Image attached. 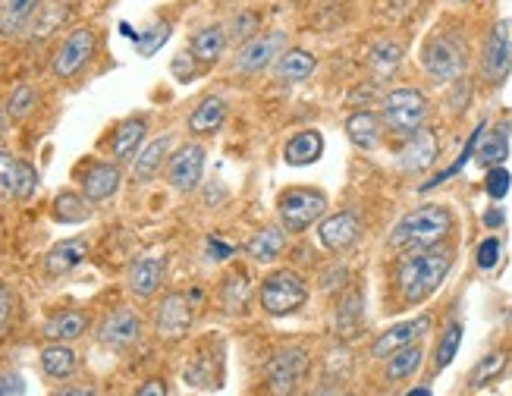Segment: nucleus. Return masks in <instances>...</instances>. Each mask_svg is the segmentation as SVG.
<instances>
[{
	"mask_svg": "<svg viewBox=\"0 0 512 396\" xmlns=\"http://www.w3.org/2000/svg\"><path fill=\"white\" fill-rule=\"evenodd\" d=\"M453 261H456V252L450 246H431V249H415V252H406L396 264V293L406 305H421L428 302L447 274L453 271Z\"/></svg>",
	"mask_w": 512,
	"mask_h": 396,
	"instance_id": "obj_1",
	"label": "nucleus"
},
{
	"mask_svg": "<svg viewBox=\"0 0 512 396\" xmlns=\"http://www.w3.org/2000/svg\"><path fill=\"white\" fill-rule=\"evenodd\" d=\"M453 233V214L443 205H421L409 214H403L393 224L387 246L396 252H415V249H431L440 246L443 239Z\"/></svg>",
	"mask_w": 512,
	"mask_h": 396,
	"instance_id": "obj_2",
	"label": "nucleus"
},
{
	"mask_svg": "<svg viewBox=\"0 0 512 396\" xmlns=\"http://www.w3.org/2000/svg\"><path fill=\"white\" fill-rule=\"evenodd\" d=\"M469 66V41L456 26H437L421 44V70L437 85H453Z\"/></svg>",
	"mask_w": 512,
	"mask_h": 396,
	"instance_id": "obj_3",
	"label": "nucleus"
},
{
	"mask_svg": "<svg viewBox=\"0 0 512 396\" xmlns=\"http://www.w3.org/2000/svg\"><path fill=\"white\" fill-rule=\"evenodd\" d=\"M98 41H101L98 26H92V22H76V26L57 41V48L51 54V76L57 82L79 79L98 57Z\"/></svg>",
	"mask_w": 512,
	"mask_h": 396,
	"instance_id": "obj_4",
	"label": "nucleus"
},
{
	"mask_svg": "<svg viewBox=\"0 0 512 396\" xmlns=\"http://www.w3.org/2000/svg\"><path fill=\"white\" fill-rule=\"evenodd\" d=\"M428 95L421 92V88H412V85H403V88H393L381 98V120H384V129L393 132L399 139H409L415 136L418 129H425L428 123Z\"/></svg>",
	"mask_w": 512,
	"mask_h": 396,
	"instance_id": "obj_5",
	"label": "nucleus"
},
{
	"mask_svg": "<svg viewBox=\"0 0 512 396\" xmlns=\"http://www.w3.org/2000/svg\"><path fill=\"white\" fill-rule=\"evenodd\" d=\"M305 302H308V283L293 268L271 271L258 286V305H261V312L271 318L296 315Z\"/></svg>",
	"mask_w": 512,
	"mask_h": 396,
	"instance_id": "obj_6",
	"label": "nucleus"
},
{
	"mask_svg": "<svg viewBox=\"0 0 512 396\" xmlns=\"http://www.w3.org/2000/svg\"><path fill=\"white\" fill-rule=\"evenodd\" d=\"M327 214V195L315 186H289L277 198V220L286 233H305Z\"/></svg>",
	"mask_w": 512,
	"mask_h": 396,
	"instance_id": "obj_7",
	"label": "nucleus"
},
{
	"mask_svg": "<svg viewBox=\"0 0 512 396\" xmlns=\"http://www.w3.org/2000/svg\"><path fill=\"white\" fill-rule=\"evenodd\" d=\"M311 371V352L305 346H280L264 368L271 396H296Z\"/></svg>",
	"mask_w": 512,
	"mask_h": 396,
	"instance_id": "obj_8",
	"label": "nucleus"
},
{
	"mask_svg": "<svg viewBox=\"0 0 512 396\" xmlns=\"http://www.w3.org/2000/svg\"><path fill=\"white\" fill-rule=\"evenodd\" d=\"M286 32L283 29H264L258 32L255 38L242 41L233 60H230V70L239 73V76H258V73H267L271 66L277 63V57L289 48L286 44Z\"/></svg>",
	"mask_w": 512,
	"mask_h": 396,
	"instance_id": "obj_9",
	"label": "nucleus"
},
{
	"mask_svg": "<svg viewBox=\"0 0 512 396\" xmlns=\"http://www.w3.org/2000/svg\"><path fill=\"white\" fill-rule=\"evenodd\" d=\"M205 161L208 151L202 142H186L167 158V186L180 195H192L205 180Z\"/></svg>",
	"mask_w": 512,
	"mask_h": 396,
	"instance_id": "obj_10",
	"label": "nucleus"
},
{
	"mask_svg": "<svg viewBox=\"0 0 512 396\" xmlns=\"http://www.w3.org/2000/svg\"><path fill=\"white\" fill-rule=\"evenodd\" d=\"M512 73V19H497L481 48V79L500 85Z\"/></svg>",
	"mask_w": 512,
	"mask_h": 396,
	"instance_id": "obj_11",
	"label": "nucleus"
},
{
	"mask_svg": "<svg viewBox=\"0 0 512 396\" xmlns=\"http://www.w3.org/2000/svg\"><path fill=\"white\" fill-rule=\"evenodd\" d=\"M192 321H195V308H192V299L189 293H164L161 302L154 305V334L161 340H183L189 330H192Z\"/></svg>",
	"mask_w": 512,
	"mask_h": 396,
	"instance_id": "obj_12",
	"label": "nucleus"
},
{
	"mask_svg": "<svg viewBox=\"0 0 512 396\" xmlns=\"http://www.w3.org/2000/svg\"><path fill=\"white\" fill-rule=\"evenodd\" d=\"M139 337H142V318L129 305L110 308L98 324V343L107 349H129L139 343Z\"/></svg>",
	"mask_w": 512,
	"mask_h": 396,
	"instance_id": "obj_13",
	"label": "nucleus"
},
{
	"mask_svg": "<svg viewBox=\"0 0 512 396\" xmlns=\"http://www.w3.org/2000/svg\"><path fill=\"white\" fill-rule=\"evenodd\" d=\"M123 186V170L117 161H88L79 170V192L92 205H101L107 198H114Z\"/></svg>",
	"mask_w": 512,
	"mask_h": 396,
	"instance_id": "obj_14",
	"label": "nucleus"
},
{
	"mask_svg": "<svg viewBox=\"0 0 512 396\" xmlns=\"http://www.w3.org/2000/svg\"><path fill=\"white\" fill-rule=\"evenodd\" d=\"M167 268H170L167 255H142V258H136L126 268V290L136 299L158 296V290L164 286V277H167Z\"/></svg>",
	"mask_w": 512,
	"mask_h": 396,
	"instance_id": "obj_15",
	"label": "nucleus"
},
{
	"mask_svg": "<svg viewBox=\"0 0 512 396\" xmlns=\"http://www.w3.org/2000/svg\"><path fill=\"white\" fill-rule=\"evenodd\" d=\"M431 324H434V318L425 312V315H418V318L399 321V324L381 330V334H377V340L371 343V356H374V359H390L393 352H399L403 346L418 343V340L431 330Z\"/></svg>",
	"mask_w": 512,
	"mask_h": 396,
	"instance_id": "obj_16",
	"label": "nucleus"
},
{
	"mask_svg": "<svg viewBox=\"0 0 512 396\" xmlns=\"http://www.w3.org/2000/svg\"><path fill=\"white\" fill-rule=\"evenodd\" d=\"M230 32H227V22H205V26H198L192 35H189V54L211 70L220 60L227 57L230 51Z\"/></svg>",
	"mask_w": 512,
	"mask_h": 396,
	"instance_id": "obj_17",
	"label": "nucleus"
},
{
	"mask_svg": "<svg viewBox=\"0 0 512 396\" xmlns=\"http://www.w3.org/2000/svg\"><path fill=\"white\" fill-rule=\"evenodd\" d=\"M362 239V217L355 211H337L318 224V242L327 252H349Z\"/></svg>",
	"mask_w": 512,
	"mask_h": 396,
	"instance_id": "obj_18",
	"label": "nucleus"
},
{
	"mask_svg": "<svg viewBox=\"0 0 512 396\" xmlns=\"http://www.w3.org/2000/svg\"><path fill=\"white\" fill-rule=\"evenodd\" d=\"M333 334L340 340H355L365 334V293L359 286H346L333 305Z\"/></svg>",
	"mask_w": 512,
	"mask_h": 396,
	"instance_id": "obj_19",
	"label": "nucleus"
},
{
	"mask_svg": "<svg viewBox=\"0 0 512 396\" xmlns=\"http://www.w3.org/2000/svg\"><path fill=\"white\" fill-rule=\"evenodd\" d=\"M437 154H440L437 136H434V129L425 126L403 142V148L396 154V167L403 173H425L437 164Z\"/></svg>",
	"mask_w": 512,
	"mask_h": 396,
	"instance_id": "obj_20",
	"label": "nucleus"
},
{
	"mask_svg": "<svg viewBox=\"0 0 512 396\" xmlns=\"http://www.w3.org/2000/svg\"><path fill=\"white\" fill-rule=\"evenodd\" d=\"M145 139H148V117L145 114H132L126 120H120L114 126V136H110V142H107L110 161H117V164L132 161L142 151Z\"/></svg>",
	"mask_w": 512,
	"mask_h": 396,
	"instance_id": "obj_21",
	"label": "nucleus"
},
{
	"mask_svg": "<svg viewBox=\"0 0 512 396\" xmlns=\"http://www.w3.org/2000/svg\"><path fill=\"white\" fill-rule=\"evenodd\" d=\"M85 258H88V239L70 236V239H60L57 246H51V252L44 255L41 271H44V277L60 280L66 274H73L79 264H85Z\"/></svg>",
	"mask_w": 512,
	"mask_h": 396,
	"instance_id": "obj_22",
	"label": "nucleus"
},
{
	"mask_svg": "<svg viewBox=\"0 0 512 396\" xmlns=\"http://www.w3.org/2000/svg\"><path fill=\"white\" fill-rule=\"evenodd\" d=\"M230 117V104L224 95H205L192 107V114L186 117V129L192 136H217L220 129H224Z\"/></svg>",
	"mask_w": 512,
	"mask_h": 396,
	"instance_id": "obj_23",
	"label": "nucleus"
},
{
	"mask_svg": "<svg viewBox=\"0 0 512 396\" xmlns=\"http://www.w3.org/2000/svg\"><path fill=\"white\" fill-rule=\"evenodd\" d=\"M88 324H92V318L82 308H60V312L41 321V337L48 343H73L85 334Z\"/></svg>",
	"mask_w": 512,
	"mask_h": 396,
	"instance_id": "obj_24",
	"label": "nucleus"
},
{
	"mask_svg": "<svg viewBox=\"0 0 512 396\" xmlns=\"http://www.w3.org/2000/svg\"><path fill=\"white\" fill-rule=\"evenodd\" d=\"M170 148H173V136H170V132H167V136H158V139L145 142L142 151L129 161V164H132V167H129V170H132V183H139V186L151 183L154 176L161 173V167H167Z\"/></svg>",
	"mask_w": 512,
	"mask_h": 396,
	"instance_id": "obj_25",
	"label": "nucleus"
},
{
	"mask_svg": "<svg viewBox=\"0 0 512 396\" xmlns=\"http://www.w3.org/2000/svg\"><path fill=\"white\" fill-rule=\"evenodd\" d=\"M349 142L359 148V151H377L384 142V120L381 114H374V110H352L343 123Z\"/></svg>",
	"mask_w": 512,
	"mask_h": 396,
	"instance_id": "obj_26",
	"label": "nucleus"
},
{
	"mask_svg": "<svg viewBox=\"0 0 512 396\" xmlns=\"http://www.w3.org/2000/svg\"><path fill=\"white\" fill-rule=\"evenodd\" d=\"M318 70V57L305 51V48H286L277 63L271 66V73L277 82H286V85H293V82H308L311 76H315Z\"/></svg>",
	"mask_w": 512,
	"mask_h": 396,
	"instance_id": "obj_27",
	"label": "nucleus"
},
{
	"mask_svg": "<svg viewBox=\"0 0 512 396\" xmlns=\"http://www.w3.org/2000/svg\"><path fill=\"white\" fill-rule=\"evenodd\" d=\"M321 154H324V136L318 129H299L283 145V161L289 167H311L321 161Z\"/></svg>",
	"mask_w": 512,
	"mask_h": 396,
	"instance_id": "obj_28",
	"label": "nucleus"
},
{
	"mask_svg": "<svg viewBox=\"0 0 512 396\" xmlns=\"http://www.w3.org/2000/svg\"><path fill=\"white\" fill-rule=\"evenodd\" d=\"M44 0H0V38H22Z\"/></svg>",
	"mask_w": 512,
	"mask_h": 396,
	"instance_id": "obj_29",
	"label": "nucleus"
},
{
	"mask_svg": "<svg viewBox=\"0 0 512 396\" xmlns=\"http://www.w3.org/2000/svg\"><path fill=\"white\" fill-rule=\"evenodd\" d=\"M70 10L73 4L70 0H44L41 10L35 13V19L29 22V29H26V41H44V38H51L60 26H66V19H70Z\"/></svg>",
	"mask_w": 512,
	"mask_h": 396,
	"instance_id": "obj_30",
	"label": "nucleus"
},
{
	"mask_svg": "<svg viewBox=\"0 0 512 396\" xmlns=\"http://www.w3.org/2000/svg\"><path fill=\"white\" fill-rule=\"evenodd\" d=\"M403 60H406V48H403V41H396V38H381L368 48V70L381 82L390 79L399 66H403Z\"/></svg>",
	"mask_w": 512,
	"mask_h": 396,
	"instance_id": "obj_31",
	"label": "nucleus"
},
{
	"mask_svg": "<svg viewBox=\"0 0 512 396\" xmlns=\"http://www.w3.org/2000/svg\"><path fill=\"white\" fill-rule=\"evenodd\" d=\"M41 371L48 374L51 381H66V378H73L76 368H79V356H76V349L70 343H48L41 349Z\"/></svg>",
	"mask_w": 512,
	"mask_h": 396,
	"instance_id": "obj_32",
	"label": "nucleus"
},
{
	"mask_svg": "<svg viewBox=\"0 0 512 396\" xmlns=\"http://www.w3.org/2000/svg\"><path fill=\"white\" fill-rule=\"evenodd\" d=\"M95 214L92 202L76 192V189H60L54 195V205H51V217L57 220V224H85L88 217Z\"/></svg>",
	"mask_w": 512,
	"mask_h": 396,
	"instance_id": "obj_33",
	"label": "nucleus"
},
{
	"mask_svg": "<svg viewBox=\"0 0 512 396\" xmlns=\"http://www.w3.org/2000/svg\"><path fill=\"white\" fill-rule=\"evenodd\" d=\"M286 249V230L277 227H261L249 242H246V255L258 264H274Z\"/></svg>",
	"mask_w": 512,
	"mask_h": 396,
	"instance_id": "obj_34",
	"label": "nucleus"
},
{
	"mask_svg": "<svg viewBox=\"0 0 512 396\" xmlns=\"http://www.w3.org/2000/svg\"><path fill=\"white\" fill-rule=\"evenodd\" d=\"M249 296H252V277H249V271L233 268L224 280H220V302H224V308H227L230 315L246 312Z\"/></svg>",
	"mask_w": 512,
	"mask_h": 396,
	"instance_id": "obj_35",
	"label": "nucleus"
},
{
	"mask_svg": "<svg viewBox=\"0 0 512 396\" xmlns=\"http://www.w3.org/2000/svg\"><path fill=\"white\" fill-rule=\"evenodd\" d=\"M387 368H384V378L390 384H399V381H406L412 378V374L421 368V362H425V346L421 343H412V346H403L399 352H393L390 359H384Z\"/></svg>",
	"mask_w": 512,
	"mask_h": 396,
	"instance_id": "obj_36",
	"label": "nucleus"
},
{
	"mask_svg": "<svg viewBox=\"0 0 512 396\" xmlns=\"http://www.w3.org/2000/svg\"><path fill=\"white\" fill-rule=\"evenodd\" d=\"M506 365H509V352H503V349H494V352H487V356H481L478 359V365L472 368V374H469V390H481V387H487L491 381H497L500 374L506 371Z\"/></svg>",
	"mask_w": 512,
	"mask_h": 396,
	"instance_id": "obj_37",
	"label": "nucleus"
},
{
	"mask_svg": "<svg viewBox=\"0 0 512 396\" xmlns=\"http://www.w3.org/2000/svg\"><path fill=\"white\" fill-rule=\"evenodd\" d=\"M38 107V88L32 82H19L10 88V95L4 98V114L7 120H26L32 110Z\"/></svg>",
	"mask_w": 512,
	"mask_h": 396,
	"instance_id": "obj_38",
	"label": "nucleus"
},
{
	"mask_svg": "<svg viewBox=\"0 0 512 396\" xmlns=\"http://www.w3.org/2000/svg\"><path fill=\"white\" fill-rule=\"evenodd\" d=\"M227 32H230V41L239 44L242 41H249V38H255L258 32H264V16H261V10H255V7H242V10H236L230 19H227Z\"/></svg>",
	"mask_w": 512,
	"mask_h": 396,
	"instance_id": "obj_39",
	"label": "nucleus"
},
{
	"mask_svg": "<svg viewBox=\"0 0 512 396\" xmlns=\"http://www.w3.org/2000/svg\"><path fill=\"white\" fill-rule=\"evenodd\" d=\"M478 164L484 167V170H491V167H500L506 158H509V132L500 126V129H494L491 136L484 132V139H481V145H478Z\"/></svg>",
	"mask_w": 512,
	"mask_h": 396,
	"instance_id": "obj_40",
	"label": "nucleus"
},
{
	"mask_svg": "<svg viewBox=\"0 0 512 396\" xmlns=\"http://www.w3.org/2000/svg\"><path fill=\"white\" fill-rule=\"evenodd\" d=\"M459 346H462V324L450 321L447 327H443V334L437 340V349H434V371L450 368L453 359H456V352H459Z\"/></svg>",
	"mask_w": 512,
	"mask_h": 396,
	"instance_id": "obj_41",
	"label": "nucleus"
},
{
	"mask_svg": "<svg viewBox=\"0 0 512 396\" xmlns=\"http://www.w3.org/2000/svg\"><path fill=\"white\" fill-rule=\"evenodd\" d=\"M16 176H19V158L13 151L0 148V198L4 202L16 198Z\"/></svg>",
	"mask_w": 512,
	"mask_h": 396,
	"instance_id": "obj_42",
	"label": "nucleus"
},
{
	"mask_svg": "<svg viewBox=\"0 0 512 396\" xmlns=\"http://www.w3.org/2000/svg\"><path fill=\"white\" fill-rule=\"evenodd\" d=\"M38 192V170L32 161L19 158V176H16V198L13 202H29V198Z\"/></svg>",
	"mask_w": 512,
	"mask_h": 396,
	"instance_id": "obj_43",
	"label": "nucleus"
},
{
	"mask_svg": "<svg viewBox=\"0 0 512 396\" xmlns=\"http://www.w3.org/2000/svg\"><path fill=\"white\" fill-rule=\"evenodd\" d=\"M167 38H170V22H158V26L142 29V35H139V54H142V57L158 54V51H161V44H164Z\"/></svg>",
	"mask_w": 512,
	"mask_h": 396,
	"instance_id": "obj_44",
	"label": "nucleus"
},
{
	"mask_svg": "<svg viewBox=\"0 0 512 396\" xmlns=\"http://www.w3.org/2000/svg\"><path fill=\"white\" fill-rule=\"evenodd\" d=\"M509 186H512V176L509 170L500 164V167H491L487 170V180H484V192L494 198V202H503V198L509 195Z\"/></svg>",
	"mask_w": 512,
	"mask_h": 396,
	"instance_id": "obj_45",
	"label": "nucleus"
},
{
	"mask_svg": "<svg viewBox=\"0 0 512 396\" xmlns=\"http://www.w3.org/2000/svg\"><path fill=\"white\" fill-rule=\"evenodd\" d=\"M500 252H503V242L497 236H487V239H481V246L475 252V264L481 271H494L500 261Z\"/></svg>",
	"mask_w": 512,
	"mask_h": 396,
	"instance_id": "obj_46",
	"label": "nucleus"
},
{
	"mask_svg": "<svg viewBox=\"0 0 512 396\" xmlns=\"http://www.w3.org/2000/svg\"><path fill=\"white\" fill-rule=\"evenodd\" d=\"M202 70H205V66L189 54V48H186L183 54H176V57H173V63H170V73H173L176 79H180V82H192V79H195L198 73H202Z\"/></svg>",
	"mask_w": 512,
	"mask_h": 396,
	"instance_id": "obj_47",
	"label": "nucleus"
},
{
	"mask_svg": "<svg viewBox=\"0 0 512 396\" xmlns=\"http://www.w3.org/2000/svg\"><path fill=\"white\" fill-rule=\"evenodd\" d=\"M205 252H208V258H211V261H227V258H233V255H236V246H230V242H224L220 236H208Z\"/></svg>",
	"mask_w": 512,
	"mask_h": 396,
	"instance_id": "obj_48",
	"label": "nucleus"
},
{
	"mask_svg": "<svg viewBox=\"0 0 512 396\" xmlns=\"http://www.w3.org/2000/svg\"><path fill=\"white\" fill-rule=\"evenodd\" d=\"M0 396H26V381H22V374H16V371L0 374Z\"/></svg>",
	"mask_w": 512,
	"mask_h": 396,
	"instance_id": "obj_49",
	"label": "nucleus"
},
{
	"mask_svg": "<svg viewBox=\"0 0 512 396\" xmlns=\"http://www.w3.org/2000/svg\"><path fill=\"white\" fill-rule=\"evenodd\" d=\"M10 318H13V293L7 283H0V334L7 330Z\"/></svg>",
	"mask_w": 512,
	"mask_h": 396,
	"instance_id": "obj_50",
	"label": "nucleus"
},
{
	"mask_svg": "<svg viewBox=\"0 0 512 396\" xmlns=\"http://www.w3.org/2000/svg\"><path fill=\"white\" fill-rule=\"evenodd\" d=\"M132 396H170V390H167V381L164 378H148Z\"/></svg>",
	"mask_w": 512,
	"mask_h": 396,
	"instance_id": "obj_51",
	"label": "nucleus"
},
{
	"mask_svg": "<svg viewBox=\"0 0 512 396\" xmlns=\"http://www.w3.org/2000/svg\"><path fill=\"white\" fill-rule=\"evenodd\" d=\"M51 396H98V387H92V384H66V387L54 390Z\"/></svg>",
	"mask_w": 512,
	"mask_h": 396,
	"instance_id": "obj_52",
	"label": "nucleus"
},
{
	"mask_svg": "<svg viewBox=\"0 0 512 396\" xmlns=\"http://www.w3.org/2000/svg\"><path fill=\"white\" fill-rule=\"evenodd\" d=\"M503 220H506L503 208H491V211L484 214V227L487 230H497V227H503Z\"/></svg>",
	"mask_w": 512,
	"mask_h": 396,
	"instance_id": "obj_53",
	"label": "nucleus"
},
{
	"mask_svg": "<svg viewBox=\"0 0 512 396\" xmlns=\"http://www.w3.org/2000/svg\"><path fill=\"white\" fill-rule=\"evenodd\" d=\"M311 396H346V393L340 387H333V384H324V387H318Z\"/></svg>",
	"mask_w": 512,
	"mask_h": 396,
	"instance_id": "obj_54",
	"label": "nucleus"
},
{
	"mask_svg": "<svg viewBox=\"0 0 512 396\" xmlns=\"http://www.w3.org/2000/svg\"><path fill=\"white\" fill-rule=\"evenodd\" d=\"M406 396H434V393H431V387H412Z\"/></svg>",
	"mask_w": 512,
	"mask_h": 396,
	"instance_id": "obj_55",
	"label": "nucleus"
},
{
	"mask_svg": "<svg viewBox=\"0 0 512 396\" xmlns=\"http://www.w3.org/2000/svg\"><path fill=\"white\" fill-rule=\"evenodd\" d=\"M4 129H7V114H4V104H0V139H4Z\"/></svg>",
	"mask_w": 512,
	"mask_h": 396,
	"instance_id": "obj_56",
	"label": "nucleus"
},
{
	"mask_svg": "<svg viewBox=\"0 0 512 396\" xmlns=\"http://www.w3.org/2000/svg\"><path fill=\"white\" fill-rule=\"evenodd\" d=\"M459 4H469V0H459Z\"/></svg>",
	"mask_w": 512,
	"mask_h": 396,
	"instance_id": "obj_57",
	"label": "nucleus"
},
{
	"mask_svg": "<svg viewBox=\"0 0 512 396\" xmlns=\"http://www.w3.org/2000/svg\"><path fill=\"white\" fill-rule=\"evenodd\" d=\"M509 315H512V312H509Z\"/></svg>",
	"mask_w": 512,
	"mask_h": 396,
	"instance_id": "obj_58",
	"label": "nucleus"
}]
</instances>
